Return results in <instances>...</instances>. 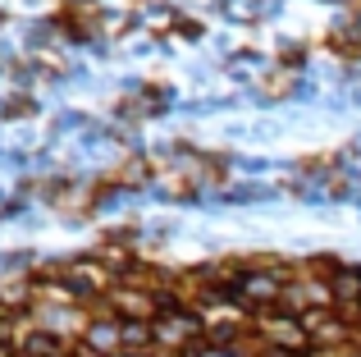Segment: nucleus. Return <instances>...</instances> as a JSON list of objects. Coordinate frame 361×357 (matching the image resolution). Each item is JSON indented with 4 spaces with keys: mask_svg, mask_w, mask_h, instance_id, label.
<instances>
[{
    "mask_svg": "<svg viewBox=\"0 0 361 357\" xmlns=\"http://www.w3.org/2000/svg\"><path fill=\"white\" fill-rule=\"evenodd\" d=\"M27 110H32L27 101H9V106H5V115H27Z\"/></svg>",
    "mask_w": 361,
    "mask_h": 357,
    "instance_id": "nucleus-1",
    "label": "nucleus"
}]
</instances>
